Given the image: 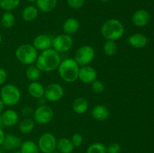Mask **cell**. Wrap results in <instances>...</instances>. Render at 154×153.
Returning <instances> with one entry per match:
<instances>
[{
	"label": "cell",
	"instance_id": "6da1fadb",
	"mask_svg": "<svg viewBox=\"0 0 154 153\" xmlns=\"http://www.w3.org/2000/svg\"><path fill=\"white\" fill-rule=\"evenodd\" d=\"M61 61L60 53L50 48L41 52L38 56L35 65L42 72H51L58 68Z\"/></svg>",
	"mask_w": 154,
	"mask_h": 153
},
{
	"label": "cell",
	"instance_id": "7a4b0ae2",
	"mask_svg": "<svg viewBox=\"0 0 154 153\" xmlns=\"http://www.w3.org/2000/svg\"><path fill=\"white\" fill-rule=\"evenodd\" d=\"M101 34L105 40L116 41L124 35V25L117 19H108L102 24Z\"/></svg>",
	"mask_w": 154,
	"mask_h": 153
},
{
	"label": "cell",
	"instance_id": "3957f363",
	"mask_svg": "<svg viewBox=\"0 0 154 153\" xmlns=\"http://www.w3.org/2000/svg\"><path fill=\"white\" fill-rule=\"evenodd\" d=\"M80 65L74 58H66L61 61L58 68V74L66 82H74L78 80Z\"/></svg>",
	"mask_w": 154,
	"mask_h": 153
},
{
	"label": "cell",
	"instance_id": "277c9868",
	"mask_svg": "<svg viewBox=\"0 0 154 153\" xmlns=\"http://www.w3.org/2000/svg\"><path fill=\"white\" fill-rule=\"evenodd\" d=\"M38 50L32 44H23L20 45L15 50V57L17 59L26 65H31L35 63L38 58Z\"/></svg>",
	"mask_w": 154,
	"mask_h": 153
},
{
	"label": "cell",
	"instance_id": "5b68a950",
	"mask_svg": "<svg viewBox=\"0 0 154 153\" xmlns=\"http://www.w3.org/2000/svg\"><path fill=\"white\" fill-rule=\"evenodd\" d=\"M0 99L6 106H14L21 99L20 90L14 84H5L0 90Z\"/></svg>",
	"mask_w": 154,
	"mask_h": 153
},
{
	"label": "cell",
	"instance_id": "8992f818",
	"mask_svg": "<svg viewBox=\"0 0 154 153\" xmlns=\"http://www.w3.org/2000/svg\"><path fill=\"white\" fill-rule=\"evenodd\" d=\"M96 56L95 49L90 45H83L75 51L74 59L77 62L80 67L89 65L93 61Z\"/></svg>",
	"mask_w": 154,
	"mask_h": 153
},
{
	"label": "cell",
	"instance_id": "52a82bcc",
	"mask_svg": "<svg viewBox=\"0 0 154 153\" xmlns=\"http://www.w3.org/2000/svg\"><path fill=\"white\" fill-rule=\"evenodd\" d=\"M57 140L56 136L50 132L42 134L38 140V146L42 153H54L57 150Z\"/></svg>",
	"mask_w": 154,
	"mask_h": 153
},
{
	"label": "cell",
	"instance_id": "ba28073f",
	"mask_svg": "<svg viewBox=\"0 0 154 153\" xmlns=\"http://www.w3.org/2000/svg\"><path fill=\"white\" fill-rule=\"evenodd\" d=\"M73 46V39L72 36L63 34H58L53 38L52 48L59 53L68 52Z\"/></svg>",
	"mask_w": 154,
	"mask_h": 153
},
{
	"label": "cell",
	"instance_id": "9c48e42d",
	"mask_svg": "<svg viewBox=\"0 0 154 153\" xmlns=\"http://www.w3.org/2000/svg\"><path fill=\"white\" fill-rule=\"evenodd\" d=\"M54 110L47 104L38 106L33 112V120L40 124H46L51 122L54 118Z\"/></svg>",
	"mask_w": 154,
	"mask_h": 153
},
{
	"label": "cell",
	"instance_id": "30bf717a",
	"mask_svg": "<svg viewBox=\"0 0 154 153\" xmlns=\"http://www.w3.org/2000/svg\"><path fill=\"white\" fill-rule=\"evenodd\" d=\"M64 88L60 84L53 82L45 87L44 97L50 102H57L64 96Z\"/></svg>",
	"mask_w": 154,
	"mask_h": 153
},
{
	"label": "cell",
	"instance_id": "8fae6325",
	"mask_svg": "<svg viewBox=\"0 0 154 153\" xmlns=\"http://www.w3.org/2000/svg\"><path fill=\"white\" fill-rule=\"evenodd\" d=\"M97 78V71L90 65L80 67L78 72V80L85 84H91Z\"/></svg>",
	"mask_w": 154,
	"mask_h": 153
},
{
	"label": "cell",
	"instance_id": "7c38bea8",
	"mask_svg": "<svg viewBox=\"0 0 154 153\" xmlns=\"http://www.w3.org/2000/svg\"><path fill=\"white\" fill-rule=\"evenodd\" d=\"M53 39L48 34H38L32 41V45L38 51L46 50L52 48Z\"/></svg>",
	"mask_w": 154,
	"mask_h": 153
},
{
	"label": "cell",
	"instance_id": "4fadbf2b",
	"mask_svg": "<svg viewBox=\"0 0 154 153\" xmlns=\"http://www.w3.org/2000/svg\"><path fill=\"white\" fill-rule=\"evenodd\" d=\"M150 15L147 10L144 9H138L135 10L132 16V22L138 27H144L149 23Z\"/></svg>",
	"mask_w": 154,
	"mask_h": 153
},
{
	"label": "cell",
	"instance_id": "5bb4252c",
	"mask_svg": "<svg viewBox=\"0 0 154 153\" xmlns=\"http://www.w3.org/2000/svg\"><path fill=\"white\" fill-rule=\"evenodd\" d=\"M2 118L4 126L8 128H12L16 125L19 120V116L17 112L12 109H8L2 112Z\"/></svg>",
	"mask_w": 154,
	"mask_h": 153
},
{
	"label": "cell",
	"instance_id": "9a60e30c",
	"mask_svg": "<svg viewBox=\"0 0 154 153\" xmlns=\"http://www.w3.org/2000/svg\"><path fill=\"white\" fill-rule=\"evenodd\" d=\"M91 116L96 121L103 122L109 118L110 111L105 105L97 104L92 109Z\"/></svg>",
	"mask_w": 154,
	"mask_h": 153
},
{
	"label": "cell",
	"instance_id": "2e32d148",
	"mask_svg": "<svg viewBox=\"0 0 154 153\" xmlns=\"http://www.w3.org/2000/svg\"><path fill=\"white\" fill-rule=\"evenodd\" d=\"M127 42L133 48L141 49L147 44L148 39L142 33H135L128 38Z\"/></svg>",
	"mask_w": 154,
	"mask_h": 153
},
{
	"label": "cell",
	"instance_id": "e0dca14e",
	"mask_svg": "<svg viewBox=\"0 0 154 153\" xmlns=\"http://www.w3.org/2000/svg\"><path fill=\"white\" fill-rule=\"evenodd\" d=\"M21 143H22V140L19 136L14 134H8L5 136V139L2 146L5 150H13L19 148L20 147Z\"/></svg>",
	"mask_w": 154,
	"mask_h": 153
},
{
	"label": "cell",
	"instance_id": "ac0fdd59",
	"mask_svg": "<svg viewBox=\"0 0 154 153\" xmlns=\"http://www.w3.org/2000/svg\"><path fill=\"white\" fill-rule=\"evenodd\" d=\"M80 28V22L75 17L67 18L63 23V31L65 34L72 36L76 34Z\"/></svg>",
	"mask_w": 154,
	"mask_h": 153
},
{
	"label": "cell",
	"instance_id": "d6986e66",
	"mask_svg": "<svg viewBox=\"0 0 154 153\" xmlns=\"http://www.w3.org/2000/svg\"><path fill=\"white\" fill-rule=\"evenodd\" d=\"M45 87L38 81L31 82L28 86V92L30 96L35 99H39L44 97Z\"/></svg>",
	"mask_w": 154,
	"mask_h": 153
},
{
	"label": "cell",
	"instance_id": "ffe728a7",
	"mask_svg": "<svg viewBox=\"0 0 154 153\" xmlns=\"http://www.w3.org/2000/svg\"><path fill=\"white\" fill-rule=\"evenodd\" d=\"M75 147L74 146L71 139L62 137L57 140V150L60 153H72Z\"/></svg>",
	"mask_w": 154,
	"mask_h": 153
},
{
	"label": "cell",
	"instance_id": "44dd1931",
	"mask_svg": "<svg viewBox=\"0 0 154 153\" xmlns=\"http://www.w3.org/2000/svg\"><path fill=\"white\" fill-rule=\"evenodd\" d=\"M89 108V103L87 100L84 98L79 97L74 100L72 103V109L73 111L77 114L82 115L84 114Z\"/></svg>",
	"mask_w": 154,
	"mask_h": 153
},
{
	"label": "cell",
	"instance_id": "7402d4cb",
	"mask_svg": "<svg viewBox=\"0 0 154 153\" xmlns=\"http://www.w3.org/2000/svg\"><path fill=\"white\" fill-rule=\"evenodd\" d=\"M36 7L44 13H49L57 7V0H36Z\"/></svg>",
	"mask_w": 154,
	"mask_h": 153
},
{
	"label": "cell",
	"instance_id": "603a6c76",
	"mask_svg": "<svg viewBox=\"0 0 154 153\" xmlns=\"http://www.w3.org/2000/svg\"><path fill=\"white\" fill-rule=\"evenodd\" d=\"M38 16V9L34 5H28L22 11V18L26 22H32Z\"/></svg>",
	"mask_w": 154,
	"mask_h": 153
},
{
	"label": "cell",
	"instance_id": "cb8c5ba5",
	"mask_svg": "<svg viewBox=\"0 0 154 153\" xmlns=\"http://www.w3.org/2000/svg\"><path fill=\"white\" fill-rule=\"evenodd\" d=\"M20 152L21 153H39V150L38 144L35 143L32 140H26L22 142L20 147Z\"/></svg>",
	"mask_w": 154,
	"mask_h": 153
},
{
	"label": "cell",
	"instance_id": "d4e9b609",
	"mask_svg": "<svg viewBox=\"0 0 154 153\" xmlns=\"http://www.w3.org/2000/svg\"><path fill=\"white\" fill-rule=\"evenodd\" d=\"M41 75H42V71L39 70L37 66L34 64L29 65L26 70V76L31 82L38 80L41 77Z\"/></svg>",
	"mask_w": 154,
	"mask_h": 153
},
{
	"label": "cell",
	"instance_id": "484cf974",
	"mask_svg": "<svg viewBox=\"0 0 154 153\" xmlns=\"http://www.w3.org/2000/svg\"><path fill=\"white\" fill-rule=\"evenodd\" d=\"M35 122L34 120L31 118H25L20 122L19 130L22 134H26L31 133L35 128Z\"/></svg>",
	"mask_w": 154,
	"mask_h": 153
},
{
	"label": "cell",
	"instance_id": "4316f807",
	"mask_svg": "<svg viewBox=\"0 0 154 153\" xmlns=\"http://www.w3.org/2000/svg\"><path fill=\"white\" fill-rule=\"evenodd\" d=\"M16 21L14 15L11 11H5L1 17V25L5 28H11L14 26Z\"/></svg>",
	"mask_w": 154,
	"mask_h": 153
},
{
	"label": "cell",
	"instance_id": "83f0119b",
	"mask_svg": "<svg viewBox=\"0 0 154 153\" xmlns=\"http://www.w3.org/2000/svg\"><path fill=\"white\" fill-rule=\"evenodd\" d=\"M103 51L105 54L108 56L115 55L117 51V44L114 40H106L103 45Z\"/></svg>",
	"mask_w": 154,
	"mask_h": 153
},
{
	"label": "cell",
	"instance_id": "f1b7e54d",
	"mask_svg": "<svg viewBox=\"0 0 154 153\" xmlns=\"http://www.w3.org/2000/svg\"><path fill=\"white\" fill-rule=\"evenodd\" d=\"M20 0H0V8L5 11H11L19 6Z\"/></svg>",
	"mask_w": 154,
	"mask_h": 153
},
{
	"label": "cell",
	"instance_id": "f546056e",
	"mask_svg": "<svg viewBox=\"0 0 154 153\" xmlns=\"http://www.w3.org/2000/svg\"><path fill=\"white\" fill-rule=\"evenodd\" d=\"M86 153H107V146L102 142H93L87 147Z\"/></svg>",
	"mask_w": 154,
	"mask_h": 153
},
{
	"label": "cell",
	"instance_id": "4dcf8cb0",
	"mask_svg": "<svg viewBox=\"0 0 154 153\" xmlns=\"http://www.w3.org/2000/svg\"><path fill=\"white\" fill-rule=\"evenodd\" d=\"M91 88L94 92L102 93L105 89V85L102 81L96 79L91 83Z\"/></svg>",
	"mask_w": 154,
	"mask_h": 153
},
{
	"label": "cell",
	"instance_id": "1f68e13d",
	"mask_svg": "<svg viewBox=\"0 0 154 153\" xmlns=\"http://www.w3.org/2000/svg\"><path fill=\"white\" fill-rule=\"evenodd\" d=\"M72 142L73 143L75 147H80L82 145L83 142H84V137L83 135L80 133H75L72 135Z\"/></svg>",
	"mask_w": 154,
	"mask_h": 153
},
{
	"label": "cell",
	"instance_id": "d6a6232c",
	"mask_svg": "<svg viewBox=\"0 0 154 153\" xmlns=\"http://www.w3.org/2000/svg\"><path fill=\"white\" fill-rule=\"evenodd\" d=\"M121 146L117 142H111L107 146V153H120Z\"/></svg>",
	"mask_w": 154,
	"mask_h": 153
},
{
	"label": "cell",
	"instance_id": "836d02e7",
	"mask_svg": "<svg viewBox=\"0 0 154 153\" xmlns=\"http://www.w3.org/2000/svg\"><path fill=\"white\" fill-rule=\"evenodd\" d=\"M68 5L73 9H80L84 4V0H66Z\"/></svg>",
	"mask_w": 154,
	"mask_h": 153
},
{
	"label": "cell",
	"instance_id": "e575fe53",
	"mask_svg": "<svg viewBox=\"0 0 154 153\" xmlns=\"http://www.w3.org/2000/svg\"><path fill=\"white\" fill-rule=\"evenodd\" d=\"M21 112H22V115L25 118H30L31 116H33L34 110L31 107H29V106H25V107L22 109Z\"/></svg>",
	"mask_w": 154,
	"mask_h": 153
},
{
	"label": "cell",
	"instance_id": "d590c367",
	"mask_svg": "<svg viewBox=\"0 0 154 153\" xmlns=\"http://www.w3.org/2000/svg\"><path fill=\"white\" fill-rule=\"evenodd\" d=\"M8 78L7 71L2 68H0V86L5 84Z\"/></svg>",
	"mask_w": 154,
	"mask_h": 153
},
{
	"label": "cell",
	"instance_id": "8d00e7d4",
	"mask_svg": "<svg viewBox=\"0 0 154 153\" xmlns=\"http://www.w3.org/2000/svg\"><path fill=\"white\" fill-rule=\"evenodd\" d=\"M5 136V134L4 130H2V128H0V146H2V145Z\"/></svg>",
	"mask_w": 154,
	"mask_h": 153
},
{
	"label": "cell",
	"instance_id": "74e56055",
	"mask_svg": "<svg viewBox=\"0 0 154 153\" xmlns=\"http://www.w3.org/2000/svg\"><path fill=\"white\" fill-rule=\"evenodd\" d=\"M5 105L4 104V103L2 102V100L0 99V114H2V112L4 111V109H5Z\"/></svg>",
	"mask_w": 154,
	"mask_h": 153
},
{
	"label": "cell",
	"instance_id": "f35d334b",
	"mask_svg": "<svg viewBox=\"0 0 154 153\" xmlns=\"http://www.w3.org/2000/svg\"><path fill=\"white\" fill-rule=\"evenodd\" d=\"M3 126H4V124H3L2 118V115L0 114V128H2Z\"/></svg>",
	"mask_w": 154,
	"mask_h": 153
},
{
	"label": "cell",
	"instance_id": "ab89813d",
	"mask_svg": "<svg viewBox=\"0 0 154 153\" xmlns=\"http://www.w3.org/2000/svg\"><path fill=\"white\" fill-rule=\"evenodd\" d=\"M2 34L0 33V44H2Z\"/></svg>",
	"mask_w": 154,
	"mask_h": 153
},
{
	"label": "cell",
	"instance_id": "60d3db41",
	"mask_svg": "<svg viewBox=\"0 0 154 153\" xmlns=\"http://www.w3.org/2000/svg\"><path fill=\"white\" fill-rule=\"evenodd\" d=\"M27 1L30 3H34V2H35L36 0H27Z\"/></svg>",
	"mask_w": 154,
	"mask_h": 153
},
{
	"label": "cell",
	"instance_id": "b9f144b4",
	"mask_svg": "<svg viewBox=\"0 0 154 153\" xmlns=\"http://www.w3.org/2000/svg\"><path fill=\"white\" fill-rule=\"evenodd\" d=\"M99 1H101V2H110V1H111V0H99Z\"/></svg>",
	"mask_w": 154,
	"mask_h": 153
},
{
	"label": "cell",
	"instance_id": "7bdbcfd3",
	"mask_svg": "<svg viewBox=\"0 0 154 153\" xmlns=\"http://www.w3.org/2000/svg\"><path fill=\"white\" fill-rule=\"evenodd\" d=\"M0 153H4V152H3V149L2 148H0Z\"/></svg>",
	"mask_w": 154,
	"mask_h": 153
},
{
	"label": "cell",
	"instance_id": "ee69618b",
	"mask_svg": "<svg viewBox=\"0 0 154 153\" xmlns=\"http://www.w3.org/2000/svg\"><path fill=\"white\" fill-rule=\"evenodd\" d=\"M14 153H21V152H20V150H19V151H17V152H15Z\"/></svg>",
	"mask_w": 154,
	"mask_h": 153
}]
</instances>
